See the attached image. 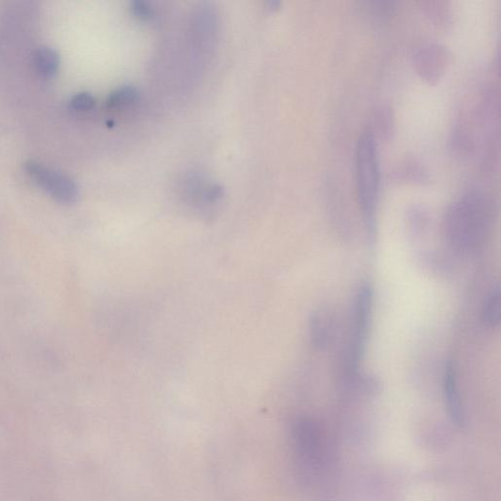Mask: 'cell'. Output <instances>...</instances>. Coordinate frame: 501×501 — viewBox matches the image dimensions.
Masks as SVG:
<instances>
[{"label":"cell","instance_id":"ba28073f","mask_svg":"<svg viewBox=\"0 0 501 501\" xmlns=\"http://www.w3.org/2000/svg\"><path fill=\"white\" fill-rule=\"evenodd\" d=\"M33 61L36 71L47 78L56 75L60 65L59 54L48 47H38L34 53Z\"/></svg>","mask_w":501,"mask_h":501},{"label":"cell","instance_id":"7c38bea8","mask_svg":"<svg viewBox=\"0 0 501 501\" xmlns=\"http://www.w3.org/2000/svg\"><path fill=\"white\" fill-rule=\"evenodd\" d=\"M397 173L401 179L412 183H423L427 180V172L415 162H408Z\"/></svg>","mask_w":501,"mask_h":501},{"label":"cell","instance_id":"52a82bcc","mask_svg":"<svg viewBox=\"0 0 501 501\" xmlns=\"http://www.w3.org/2000/svg\"><path fill=\"white\" fill-rule=\"evenodd\" d=\"M443 387L445 403L448 405L454 421L462 423L464 422V412L457 389L456 371L452 361L445 365Z\"/></svg>","mask_w":501,"mask_h":501},{"label":"cell","instance_id":"9a60e30c","mask_svg":"<svg viewBox=\"0 0 501 501\" xmlns=\"http://www.w3.org/2000/svg\"><path fill=\"white\" fill-rule=\"evenodd\" d=\"M131 11L135 17L142 21H148L154 17V10L151 5L144 2L132 3Z\"/></svg>","mask_w":501,"mask_h":501},{"label":"cell","instance_id":"30bf717a","mask_svg":"<svg viewBox=\"0 0 501 501\" xmlns=\"http://www.w3.org/2000/svg\"><path fill=\"white\" fill-rule=\"evenodd\" d=\"M139 101V92L131 87H124L115 90L108 99L107 105L110 110L127 111Z\"/></svg>","mask_w":501,"mask_h":501},{"label":"cell","instance_id":"5b68a950","mask_svg":"<svg viewBox=\"0 0 501 501\" xmlns=\"http://www.w3.org/2000/svg\"><path fill=\"white\" fill-rule=\"evenodd\" d=\"M412 61L416 72L430 85H435L448 70L452 63V53L437 44L419 47L413 53Z\"/></svg>","mask_w":501,"mask_h":501},{"label":"cell","instance_id":"4fadbf2b","mask_svg":"<svg viewBox=\"0 0 501 501\" xmlns=\"http://www.w3.org/2000/svg\"><path fill=\"white\" fill-rule=\"evenodd\" d=\"M427 16L439 24L448 22L450 17L449 8L444 3H423Z\"/></svg>","mask_w":501,"mask_h":501},{"label":"cell","instance_id":"3957f363","mask_svg":"<svg viewBox=\"0 0 501 501\" xmlns=\"http://www.w3.org/2000/svg\"><path fill=\"white\" fill-rule=\"evenodd\" d=\"M25 171L29 179L61 204L70 205L78 197V187L69 177L37 161H28Z\"/></svg>","mask_w":501,"mask_h":501},{"label":"cell","instance_id":"8fae6325","mask_svg":"<svg viewBox=\"0 0 501 501\" xmlns=\"http://www.w3.org/2000/svg\"><path fill=\"white\" fill-rule=\"evenodd\" d=\"M374 125L375 130H371L372 134L377 132L381 139H388L390 137L392 127V117L388 108L382 107L376 111Z\"/></svg>","mask_w":501,"mask_h":501},{"label":"cell","instance_id":"6da1fadb","mask_svg":"<svg viewBox=\"0 0 501 501\" xmlns=\"http://www.w3.org/2000/svg\"><path fill=\"white\" fill-rule=\"evenodd\" d=\"M493 204L484 192L473 189L460 196L446 211L444 234L459 253L469 254L483 245L490 233Z\"/></svg>","mask_w":501,"mask_h":501},{"label":"cell","instance_id":"277c9868","mask_svg":"<svg viewBox=\"0 0 501 501\" xmlns=\"http://www.w3.org/2000/svg\"><path fill=\"white\" fill-rule=\"evenodd\" d=\"M373 307V289L364 284L357 295L354 310L353 339L350 346L351 369L357 370L367 348Z\"/></svg>","mask_w":501,"mask_h":501},{"label":"cell","instance_id":"2e32d148","mask_svg":"<svg viewBox=\"0 0 501 501\" xmlns=\"http://www.w3.org/2000/svg\"><path fill=\"white\" fill-rule=\"evenodd\" d=\"M371 10L376 16L385 17L392 15L396 9V3L392 2H376L371 3Z\"/></svg>","mask_w":501,"mask_h":501},{"label":"cell","instance_id":"5bb4252c","mask_svg":"<svg viewBox=\"0 0 501 501\" xmlns=\"http://www.w3.org/2000/svg\"><path fill=\"white\" fill-rule=\"evenodd\" d=\"M70 105L74 111L85 113L96 106V99L89 92H79L72 98Z\"/></svg>","mask_w":501,"mask_h":501},{"label":"cell","instance_id":"7a4b0ae2","mask_svg":"<svg viewBox=\"0 0 501 501\" xmlns=\"http://www.w3.org/2000/svg\"><path fill=\"white\" fill-rule=\"evenodd\" d=\"M376 141L371 130H364L356 149L358 202L371 245L376 238V213L381 183Z\"/></svg>","mask_w":501,"mask_h":501},{"label":"cell","instance_id":"8992f818","mask_svg":"<svg viewBox=\"0 0 501 501\" xmlns=\"http://www.w3.org/2000/svg\"><path fill=\"white\" fill-rule=\"evenodd\" d=\"M335 329L334 316L329 309H318L311 315L308 332L311 343L317 349H323L332 340Z\"/></svg>","mask_w":501,"mask_h":501},{"label":"cell","instance_id":"9c48e42d","mask_svg":"<svg viewBox=\"0 0 501 501\" xmlns=\"http://www.w3.org/2000/svg\"><path fill=\"white\" fill-rule=\"evenodd\" d=\"M482 319L487 327L497 328L500 323V290L496 286L485 297L482 307Z\"/></svg>","mask_w":501,"mask_h":501},{"label":"cell","instance_id":"e0dca14e","mask_svg":"<svg viewBox=\"0 0 501 501\" xmlns=\"http://www.w3.org/2000/svg\"><path fill=\"white\" fill-rule=\"evenodd\" d=\"M280 6V3L278 2H272L268 4V7L270 10H277Z\"/></svg>","mask_w":501,"mask_h":501}]
</instances>
